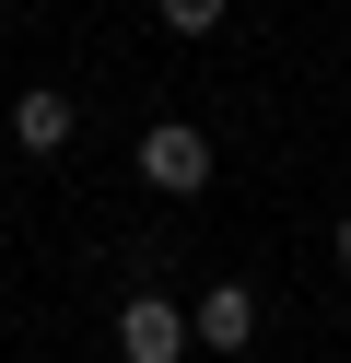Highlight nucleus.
<instances>
[{"label": "nucleus", "mask_w": 351, "mask_h": 363, "mask_svg": "<svg viewBox=\"0 0 351 363\" xmlns=\"http://www.w3.org/2000/svg\"><path fill=\"white\" fill-rule=\"evenodd\" d=\"M140 188H164V199H199V188H211V129H187V118L140 129Z\"/></svg>", "instance_id": "nucleus-1"}, {"label": "nucleus", "mask_w": 351, "mask_h": 363, "mask_svg": "<svg viewBox=\"0 0 351 363\" xmlns=\"http://www.w3.org/2000/svg\"><path fill=\"white\" fill-rule=\"evenodd\" d=\"M187 305H164V293H129V305H117V363H176L187 352Z\"/></svg>", "instance_id": "nucleus-2"}, {"label": "nucleus", "mask_w": 351, "mask_h": 363, "mask_svg": "<svg viewBox=\"0 0 351 363\" xmlns=\"http://www.w3.org/2000/svg\"><path fill=\"white\" fill-rule=\"evenodd\" d=\"M187 328H199V352H246L257 340V293L246 281H211L199 305H187Z\"/></svg>", "instance_id": "nucleus-3"}, {"label": "nucleus", "mask_w": 351, "mask_h": 363, "mask_svg": "<svg viewBox=\"0 0 351 363\" xmlns=\"http://www.w3.org/2000/svg\"><path fill=\"white\" fill-rule=\"evenodd\" d=\"M70 129H82V106H70V94H47V82H35V94H12V141H23V152H70Z\"/></svg>", "instance_id": "nucleus-4"}, {"label": "nucleus", "mask_w": 351, "mask_h": 363, "mask_svg": "<svg viewBox=\"0 0 351 363\" xmlns=\"http://www.w3.org/2000/svg\"><path fill=\"white\" fill-rule=\"evenodd\" d=\"M164 24H176V35H211V24H223V0H164Z\"/></svg>", "instance_id": "nucleus-5"}, {"label": "nucleus", "mask_w": 351, "mask_h": 363, "mask_svg": "<svg viewBox=\"0 0 351 363\" xmlns=\"http://www.w3.org/2000/svg\"><path fill=\"white\" fill-rule=\"evenodd\" d=\"M340 269H351V211H340Z\"/></svg>", "instance_id": "nucleus-6"}, {"label": "nucleus", "mask_w": 351, "mask_h": 363, "mask_svg": "<svg viewBox=\"0 0 351 363\" xmlns=\"http://www.w3.org/2000/svg\"><path fill=\"white\" fill-rule=\"evenodd\" d=\"M152 12H164V0H152Z\"/></svg>", "instance_id": "nucleus-7"}]
</instances>
